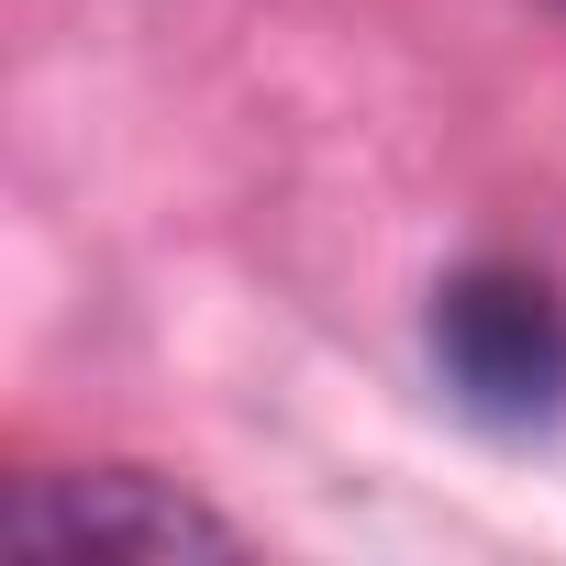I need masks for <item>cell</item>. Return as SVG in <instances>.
<instances>
[{"instance_id":"obj_1","label":"cell","mask_w":566,"mask_h":566,"mask_svg":"<svg viewBox=\"0 0 566 566\" xmlns=\"http://www.w3.org/2000/svg\"><path fill=\"white\" fill-rule=\"evenodd\" d=\"M422 345H433V389L478 433L522 444V433L566 422V301H555V277H533L511 255L455 266L422 312Z\"/></svg>"},{"instance_id":"obj_2","label":"cell","mask_w":566,"mask_h":566,"mask_svg":"<svg viewBox=\"0 0 566 566\" xmlns=\"http://www.w3.org/2000/svg\"><path fill=\"white\" fill-rule=\"evenodd\" d=\"M12 544L45 555V566H78V555H134V566H178V555H244V533L156 478V467H23L12 478Z\"/></svg>"}]
</instances>
